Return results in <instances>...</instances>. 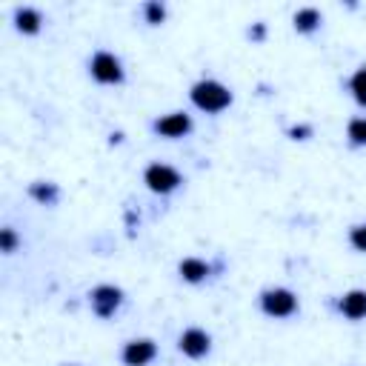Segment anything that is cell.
I'll list each match as a JSON object with an SVG mask.
<instances>
[{"label": "cell", "mask_w": 366, "mask_h": 366, "mask_svg": "<svg viewBox=\"0 0 366 366\" xmlns=\"http://www.w3.org/2000/svg\"><path fill=\"white\" fill-rule=\"evenodd\" d=\"M14 21H17V29L26 32V34H34L41 29V12L38 9H17L14 12Z\"/></svg>", "instance_id": "10"}, {"label": "cell", "mask_w": 366, "mask_h": 366, "mask_svg": "<svg viewBox=\"0 0 366 366\" xmlns=\"http://www.w3.org/2000/svg\"><path fill=\"white\" fill-rule=\"evenodd\" d=\"M352 92H355V100L361 106H366V69H361V72L352 78Z\"/></svg>", "instance_id": "13"}, {"label": "cell", "mask_w": 366, "mask_h": 366, "mask_svg": "<svg viewBox=\"0 0 366 366\" xmlns=\"http://www.w3.org/2000/svg\"><path fill=\"white\" fill-rule=\"evenodd\" d=\"M0 243H3V252H14V247H17L14 232L12 229H3V232H0Z\"/></svg>", "instance_id": "18"}, {"label": "cell", "mask_w": 366, "mask_h": 366, "mask_svg": "<svg viewBox=\"0 0 366 366\" xmlns=\"http://www.w3.org/2000/svg\"><path fill=\"white\" fill-rule=\"evenodd\" d=\"M318 23H321L318 9H301L298 14H295V29H298V32H312Z\"/></svg>", "instance_id": "12"}, {"label": "cell", "mask_w": 366, "mask_h": 366, "mask_svg": "<svg viewBox=\"0 0 366 366\" xmlns=\"http://www.w3.org/2000/svg\"><path fill=\"white\" fill-rule=\"evenodd\" d=\"M306 135H309V126H295L292 129V137H298V141H304Z\"/></svg>", "instance_id": "19"}, {"label": "cell", "mask_w": 366, "mask_h": 366, "mask_svg": "<svg viewBox=\"0 0 366 366\" xmlns=\"http://www.w3.org/2000/svg\"><path fill=\"white\" fill-rule=\"evenodd\" d=\"M181 352L189 358H203L209 352V335L201 329H186L181 335Z\"/></svg>", "instance_id": "6"}, {"label": "cell", "mask_w": 366, "mask_h": 366, "mask_svg": "<svg viewBox=\"0 0 366 366\" xmlns=\"http://www.w3.org/2000/svg\"><path fill=\"white\" fill-rule=\"evenodd\" d=\"M181 275L186 277V281H192V284H198V281H203V277L209 275V266L203 264V260H195V258H186L183 264H181Z\"/></svg>", "instance_id": "11"}, {"label": "cell", "mask_w": 366, "mask_h": 366, "mask_svg": "<svg viewBox=\"0 0 366 366\" xmlns=\"http://www.w3.org/2000/svg\"><path fill=\"white\" fill-rule=\"evenodd\" d=\"M146 183H149L152 192H161V195H166V192H172L181 183V175L172 166H166V163H152L146 169Z\"/></svg>", "instance_id": "2"}, {"label": "cell", "mask_w": 366, "mask_h": 366, "mask_svg": "<svg viewBox=\"0 0 366 366\" xmlns=\"http://www.w3.org/2000/svg\"><path fill=\"white\" fill-rule=\"evenodd\" d=\"M32 195L38 201H55V186H32Z\"/></svg>", "instance_id": "17"}, {"label": "cell", "mask_w": 366, "mask_h": 366, "mask_svg": "<svg viewBox=\"0 0 366 366\" xmlns=\"http://www.w3.org/2000/svg\"><path fill=\"white\" fill-rule=\"evenodd\" d=\"M117 304H120V289H115V286H98L92 292V306L100 318H109L117 309Z\"/></svg>", "instance_id": "5"}, {"label": "cell", "mask_w": 366, "mask_h": 366, "mask_svg": "<svg viewBox=\"0 0 366 366\" xmlns=\"http://www.w3.org/2000/svg\"><path fill=\"white\" fill-rule=\"evenodd\" d=\"M146 17H149V23H161L166 17V9L161 3H146Z\"/></svg>", "instance_id": "15"}, {"label": "cell", "mask_w": 366, "mask_h": 366, "mask_svg": "<svg viewBox=\"0 0 366 366\" xmlns=\"http://www.w3.org/2000/svg\"><path fill=\"white\" fill-rule=\"evenodd\" d=\"M92 75L100 83H120V78H124V72H120V60L115 55H109V52H98V55L92 58Z\"/></svg>", "instance_id": "4"}, {"label": "cell", "mask_w": 366, "mask_h": 366, "mask_svg": "<svg viewBox=\"0 0 366 366\" xmlns=\"http://www.w3.org/2000/svg\"><path fill=\"white\" fill-rule=\"evenodd\" d=\"M350 137L352 144H366V117H358L350 124Z\"/></svg>", "instance_id": "14"}, {"label": "cell", "mask_w": 366, "mask_h": 366, "mask_svg": "<svg viewBox=\"0 0 366 366\" xmlns=\"http://www.w3.org/2000/svg\"><path fill=\"white\" fill-rule=\"evenodd\" d=\"M341 309H343V315L352 318V321L363 318V315H366V292H361V289L350 292V295H346V298L341 301Z\"/></svg>", "instance_id": "9"}, {"label": "cell", "mask_w": 366, "mask_h": 366, "mask_svg": "<svg viewBox=\"0 0 366 366\" xmlns=\"http://www.w3.org/2000/svg\"><path fill=\"white\" fill-rule=\"evenodd\" d=\"M192 103L203 112H220L232 103V95L218 80H201L195 89H192Z\"/></svg>", "instance_id": "1"}, {"label": "cell", "mask_w": 366, "mask_h": 366, "mask_svg": "<svg viewBox=\"0 0 366 366\" xmlns=\"http://www.w3.org/2000/svg\"><path fill=\"white\" fill-rule=\"evenodd\" d=\"M352 247L366 252V226H355L352 229Z\"/></svg>", "instance_id": "16"}, {"label": "cell", "mask_w": 366, "mask_h": 366, "mask_svg": "<svg viewBox=\"0 0 366 366\" xmlns=\"http://www.w3.org/2000/svg\"><path fill=\"white\" fill-rule=\"evenodd\" d=\"M155 343L152 341H132L126 343V350H124V361L129 366H146L152 358H155Z\"/></svg>", "instance_id": "7"}, {"label": "cell", "mask_w": 366, "mask_h": 366, "mask_svg": "<svg viewBox=\"0 0 366 366\" xmlns=\"http://www.w3.org/2000/svg\"><path fill=\"white\" fill-rule=\"evenodd\" d=\"M298 301H295V295L289 289H272L264 295V312L266 315H275V318H286L295 312Z\"/></svg>", "instance_id": "3"}, {"label": "cell", "mask_w": 366, "mask_h": 366, "mask_svg": "<svg viewBox=\"0 0 366 366\" xmlns=\"http://www.w3.org/2000/svg\"><path fill=\"white\" fill-rule=\"evenodd\" d=\"M155 129H158L161 135H166V137H183L189 129H192V120L186 117V115H166L163 120H158L155 124Z\"/></svg>", "instance_id": "8"}]
</instances>
